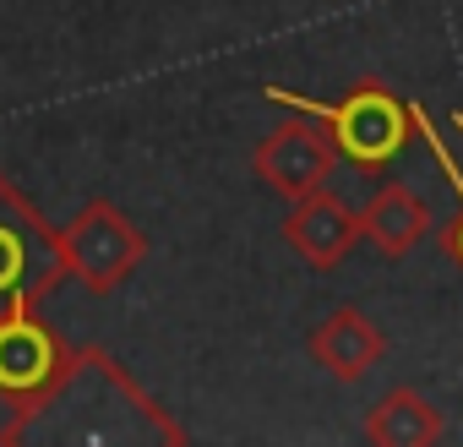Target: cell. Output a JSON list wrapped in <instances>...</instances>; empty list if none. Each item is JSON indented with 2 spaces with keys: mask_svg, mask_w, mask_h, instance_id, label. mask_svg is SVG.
<instances>
[{
  "mask_svg": "<svg viewBox=\"0 0 463 447\" xmlns=\"http://www.w3.org/2000/svg\"><path fill=\"white\" fill-rule=\"evenodd\" d=\"M306 349H311V360H317L327 376L360 382V376L387 355V338H382V328H376L360 306H338V311H327V317L311 328Z\"/></svg>",
  "mask_w": 463,
  "mask_h": 447,
  "instance_id": "ba28073f",
  "label": "cell"
},
{
  "mask_svg": "<svg viewBox=\"0 0 463 447\" xmlns=\"http://www.w3.org/2000/svg\"><path fill=\"white\" fill-rule=\"evenodd\" d=\"M360 218V241H371L387 262L409 257L425 235H430V207L420 191L409 185H376V196L354 213Z\"/></svg>",
  "mask_w": 463,
  "mask_h": 447,
  "instance_id": "9c48e42d",
  "label": "cell"
},
{
  "mask_svg": "<svg viewBox=\"0 0 463 447\" xmlns=\"http://www.w3.org/2000/svg\"><path fill=\"white\" fill-rule=\"evenodd\" d=\"M66 338L39 317L33 300H17L12 311H0V398L17 404L33 387H44L55 376V366L66 360Z\"/></svg>",
  "mask_w": 463,
  "mask_h": 447,
  "instance_id": "8992f818",
  "label": "cell"
},
{
  "mask_svg": "<svg viewBox=\"0 0 463 447\" xmlns=\"http://www.w3.org/2000/svg\"><path fill=\"white\" fill-rule=\"evenodd\" d=\"M66 284V257H61V230L0 175V311L17 300L44 306Z\"/></svg>",
  "mask_w": 463,
  "mask_h": 447,
  "instance_id": "3957f363",
  "label": "cell"
},
{
  "mask_svg": "<svg viewBox=\"0 0 463 447\" xmlns=\"http://www.w3.org/2000/svg\"><path fill=\"white\" fill-rule=\"evenodd\" d=\"M262 93L273 104H289V109L311 115V120H322L327 137H333V153L349 158L365 175L387 169L409 147V137H414V104L398 99V93H387L376 77L354 82L338 104H322V99H306V93H289V88H262Z\"/></svg>",
  "mask_w": 463,
  "mask_h": 447,
  "instance_id": "7a4b0ae2",
  "label": "cell"
},
{
  "mask_svg": "<svg viewBox=\"0 0 463 447\" xmlns=\"http://www.w3.org/2000/svg\"><path fill=\"white\" fill-rule=\"evenodd\" d=\"M61 257H66V279H77L93 300H104L142 268L147 235L115 202L93 196L71 213V224H61Z\"/></svg>",
  "mask_w": 463,
  "mask_h": 447,
  "instance_id": "277c9868",
  "label": "cell"
},
{
  "mask_svg": "<svg viewBox=\"0 0 463 447\" xmlns=\"http://www.w3.org/2000/svg\"><path fill=\"white\" fill-rule=\"evenodd\" d=\"M441 436H447V420L420 387H392L365 414V442L376 447H436Z\"/></svg>",
  "mask_w": 463,
  "mask_h": 447,
  "instance_id": "30bf717a",
  "label": "cell"
},
{
  "mask_svg": "<svg viewBox=\"0 0 463 447\" xmlns=\"http://www.w3.org/2000/svg\"><path fill=\"white\" fill-rule=\"evenodd\" d=\"M284 241H289V252L306 262V268H317V273H333L349 252H354V241H360V218L322 185V191H311V196H295L289 202V218H284Z\"/></svg>",
  "mask_w": 463,
  "mask_h": 447,
  "instance_id": "52a82bcc",
  "label": "cell"
},
{
  "mask_svg": "<svg viewBox=\"0 0 463 447\" xmlns=\"http://www.w3.org/2000/svg\"><path fill=\"white\" fill-rule=\"evenodd\" d=\"M333 158H338V153H333L327 126H322V120H311V115H295V120L273 126V131L257 142L251 169H257V180H262L273 196L295 202V196H311V191H322V185H327Z\"/></svg>",
  "mask_w": 463,
  "mask_h": 447,
  "instance_id": "5b68a950",
  "label": "cell"
},
{
  "mask_svg": "<svg viewBox=\"0 0 463 447\" xmlns=\"http://www.w3.org/2000/svg\"><path fill=\"white\" fill-rule=\"evenodd\" d=\"M414 131H420V137L430 142V153H436V169H441V175L452 180V191H458V218H452L447 230H441V246H447V257H452V262L463 268V169H458V158H452V153L441 147V137L430 131V120L420 115V104H414Z\"/></svg>",
  "mask_w": 463,
  "mask_h": 447,
  "instance_id": "8fae6325",
  "label": "cell"
},
{
  "mask_svg": "<svg viewBox=\"0 0 463 447\" xmlns=\"http://www.w3.org/2000/svg\"><path fill=\"white\" fill-rule=\"evenodd\" d=\"M33 442H77V447L164 442V447H180L185 425L169 420L164 404L153 393H142L137 376H126V366L109 349L88 344V349H66L55 376L12 404V420L0 425V447H33Z\"/></svg>",
  "mask_w": 463,
  "mask_h": 447,
  "instance_id": "6da1fadb",
  "label": "cell"
}]
</instances>
